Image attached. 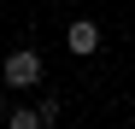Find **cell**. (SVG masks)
<instances>
[{
  "label": "cell",
  "instance_id": "6da1fadb",
  "mask_svg": "<svg viewBox=\"0 0 135 129\" xmlns=\"http://www.w3.org/2000/svg\"><path fill=\"white\" fill-rule=\"evenodd\" d=\"M41 53H30V47H18V53H6V64H0V82H6L12 94H24V88H41Z\"/></svg>",
  "mask_w": 135,
  "mask_h": 129
},
{
  "label": "cell",
  "instance_id": "7a4b0ae2",
  "mask_svg": "<svg viewBox=\"0 0 135 129\" xmlns=\"http://www.w3.org/2000/svg\"><path fill=\"white\" fill-rule=\"evenodd\" d=\"M65 47H71V53H94L100 47V24H94V18H76V24L65 29Z\"/></svg>",
  "mask_w": 135,
  "mask_h": 129
},
{
  "label": "cell",
  "instance_id": "3957f363",
  "mask_svg": "<svg viewBox=\"0 0 135 129\" xmlns=\"http://www.w3.org/2000/svg\"><path fill=\"white\" fill-rule=\"evenodd\" d=\"M6 123H12V129H41V112H35V106H12Z\"/></svg>",
  "mask_w": 135,
  "mask_h": 129
},
{
  "label": "cell",
  "instance_id": "277c9868",
  "mask_svg": "<svg viewBox=\"0 0 135 129\" xmlns=\"http://www.w3.org/2000/svg\"><path fill=\"white\" fill-rule=\"evenodd\" d=\"M35 112H41V129H53V123H59V100H41Z\"/></svg>",
  "mask_w": 135,
  "mask_h": 129
},
{
  "label": "cell",
  "instance_id": "5b68a950",
  "mask_svg": "<svg viewBox=\"0 0 135 129\" xmlns=\"http://www.w3.org/2000/svg\"><path fill=\"white\" fill-rule=\"evenodd\" d=\"M6 117H12V106H6V100H0V123H6Z\"/></svg>",
  "mask_w": 135,
  "mask_h": 129
}]
</instances>
